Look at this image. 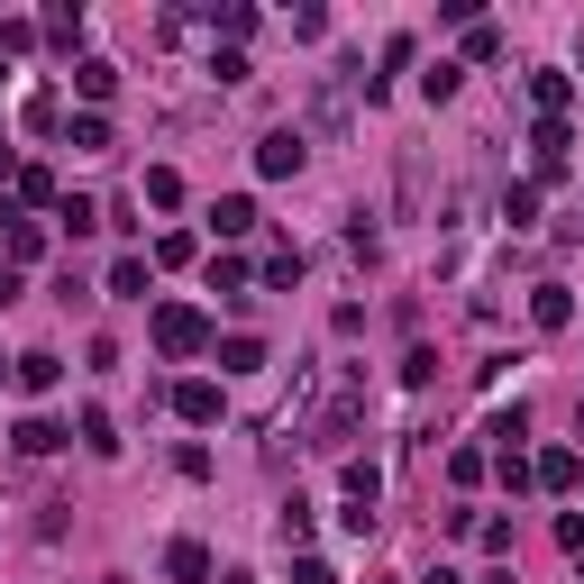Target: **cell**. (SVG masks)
I'll return each mask as SVG.
<instances>
[{"mask_svg": "<svg viewBox=\"0 0 584 584\" xmlns=\"http://www.w3.org/2000/svg\"><path fill=\"white\" fill-rule=\"evenodd\" d=\"M529 475H539L548 493H567V485H575V456H567V448H548V456H539V466H529Z\"/></svg>", "mask_w": 584, "mask_h": 584, "instance_id": "30bf717a", "label": "cell"}, {"mask_svg": "<svg viewBox=\"0 0 584 584\" xmlns=\"http://www.w3.org/2000/svg\"><path fill=\"white\" fill-rule=\"evenodd\" d=\"M146 201H156V211H165V201H183V174L156 165V174H146Z\"/></svg>", "mask_w": 584, "mask_h": 584, "instance_id": "e0dca14e", "label": "cell"}, {"mask_svg": "<svg viewBox=\"0 0 584 584\" xmlns=\"http://www.w3.org/2000/svg\"><path fill=\"white\" fill-rule=\"evenodd\" d=\"M529 146H539V174H557V165H567V119H539V138H529Z\"/></svg>", "mask_w": 584, "mask_h": 584, "instance_id": "ba28073f", "label": "cell"}, {"mask_svg": "<svg viewBox=\"0 0 584 584\" xmlns=\"http://www.w3.org/2000/svg\"><path fill=\"white\" fill-rule=\"evenodd\" d=\"M293 584H338V575H329V567H320V557H301V575H293Z\"/></svg>", "mask_w": 584, "mask_h": 584, "instance_id": "d6986e66", "label": "cell"}, {"mask_svg": "<svg viewBox=\"0 0 584 584\" xmlns=\"http://www.w3.org/2000/svg\"><path fill=\"white\" fill-rule=\"evenodd\" d=\"M529 320H539V329H567V320H575L567 284H539V293H529Z\"/></svg>", "mask_w": 584, "mask_h": 584, "instance_id": "8992f818", "label": "cell"}, {"mask_svg": "<svg viewBox=\"0 0 584 584\" xmlns=\"http://www.w3.org/2000/svg\"><path fill=\"white\" fill-rule=\"evenodd\" d=\"M502 219H512V228H529V219H539V192H529V183H512V192H502Z\"/></svg>", "mask_w": 584, "mask_h": 584, "instance_id": "9a60e30c", "label": "cell"}, {"mask_svg": "<svg viewBox=\"0 0 584 584\" xmlns=\"http://www.w3.org/2000/svg\"><path fill=\"white\" fill-rule=\"evenodd\" d=\"M83 448H92V456H110V448H119V439H110V412H83Z\"/></svg>", "mask_w": 584, "mask_h": 584, "instance_id": "ac0fdd59", "label": "cell"}, {"mask_svg": "<svg viewBox=\"0 0 584 584\" xmlns=\"http://www.w3.org/2000/svg\"><path fill=\"white\" fill-rule=\"evenodd\" d=\"M56 357H46V347H28V357H19V393H56Z\"/></svg>", "mask_w": 584, "mask_h": 584, "instance_id": "52a82bcc", "label": "cell"}, {"mask_svg": "<svg viewBox=\"0 0 584 584\" xmlns=\"http://www.w3.org/2000/svg\"><path fill=\"white\" fill-rule=\"evenodd\" d=\"M219 584H257V575H219Z\"/></svg>", "mask_w": 584, "mask_h": 584, "instance_id": "ffe728a7", "label": "cell"}, {"mask_svg": "<svg viewBox=\"0 0 584 584\" xmlns=\"http://www.w3.org/2000/svg\"><path fill=\"white\" fill-rule=\"evenodd\" d=\"M257 174H301V129H274L257 146Z\"/></svg>", "mask_w": 584, "mask_h": 584, "instance_id": "7a4b0ae2", "label": "cell"}, {"mask_svg": "<svg viewBox=\"0 0 584 584\" xmlns=\"http://www.w3.org/2000/svg\"><path fill=\"white\" fill-rule=\"evenodd\" d=\"M575 420H584V412H575Z\"/></svg>", "mask_w": 584, "mask_h": 584, "instance_id": "44dd1931", "label": "cell"}, {"mask_svg": "<svg viewBox=\"0 0 584 584\" xmlns=\"http://www.w3.org/2000/svg\"><path fill=\"white\" fill-rule=\"evenodd\" d=\"M110 293H119V301H146V265L119 257V265H110Z\"/></svg>", "mask_w": 584, "mask_h": 584, "instance_id": "7c38bea8", "label": "cell"}, {"mask_svg": "<svg viewBox=\"0 0 584 584\" xmlns=\"http://www.w3.org/2000/svg\"><path fill=\"white\" fill-rule=\"evenodd\" d=\"M529 92H539V110L557 119V110H567V92H575V83H567V73H529Z\"/></svg>", "mask_w": 584, "mask_h": 584, "instance_id": "4fadbf2b", "label": "cell"}, {"mask_svg": "<svg viewBox=\"0 0 584 584\" xmlns=\"http://www.w3.org/2000/svg\"><path fill=\"white\" fill-rule=\"evenodd\" d=\"M219 366H228V374H257V366H265V347H257V338H228V347H219Z\"/></svg>", "mask_w": 584, "mask_h": 584, "instance_id": "5bb4252c", "label": "cell"}, {"mask_svg": "<svg viewBox=\"0 0 584 584\" xmlns=\"http://www.w3.org/2000/svg\"><path fill=\"white\" fill-rule=\"evenodd\" d=\"M201 338H211V329H201V311H183V301H165V311H156V347H165V357H192Z\"/></svg>", "mask_w": 584, "mask_h": 584, "instance_id": "6da1fadb", "label": "cell"}, {"mask_svg": "<svg viewBox=\"0 0 584 584\" xmlns=\"http://www.w3.org/2000/svg\"><path fill=\"white\" fill-rule=\"evenodd\" d=\"M211 228H219V238H247V228H257V201H247V192L211 201Z\"/></svg>", "mask_w": 584, "mask_h": 584, "instance_id": "277c9868", "label": "cell"}, {"mask_svg": "<svg viewBox=\"0 0 584 584\" xmlns=\"http://www.w3.org/2000/svg\"><path fill=\"white\" fill-rule=\"evenodd\" d=\"M56 448H64L56 420H19V456H56Z\"/></svg>", "mask_w": 584, "mask_h": 584, "instance_id": "9c48e42d", "label": "cell"}, {"mask_svg": "<svg viewBox=\"0 0 584 584\" xmlns=\"http://www.w3.org/2000/svg\"><path fill=\"white\" fill-rule=\"evenodd\" d=\"M174 412H183L192 429H211L219 420V384H174Z\"/></svg>", "mask_w": 584, "mask_h": 584, "instance_id": "3957f363", "label": "cell"}, {"mask_svg": "<svg viewBox=\"0 0 584 584\" xmlns=\"http://www.w3.org/2000/svg\"><path fill=\"white\" fill-rule=\"evenodd\" d=\"M73 83H83V100H110V92H119V64H100V56H92L83 73H73Z\"/></svg>", "mask_w": 584, "mask_h": 584, "instance_id": "8fae6325", "label": "cell"}, {"mask_svg": "<svg viewBox=\"0 0 584 584\" xmlns=\"http://www.w3.org/2000/svg\"><path fill=\"white\" fill-rule=\"evenodd\" d=\"M211 293H228V301H247V265H238V257H219V265H211Z\"/></svg>", "mask_w": 584, "mask_h": 584, "instance_id": "2e32d148", "label": "cell"}, {"mask_svg": "<svg viewBox=\"0 0 584 584\" xmlns=\"http://www.w3.org/2000/svg\"><path fill=\"white\" fill-rule=\"evenodd\" d=\"M165 567H174V584H211V548H201V539H174Z\"/></svg>", "mask_w": 584, "mask_h": 584, "instance_id": "5b68a950", "label": "cell"}]
</instances>
